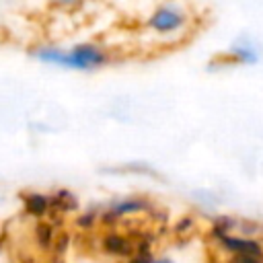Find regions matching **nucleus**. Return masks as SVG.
Returning <instances> with one entry per match:
<instances>
[{
	"instance_id": "1",
	"label": "nucleus",
	"mask_w": 263,
	"mask_h": 263,
	"mask_svg": "<svg viewBox=\"0 0 263 263\" xmlns=\"http://www.w3.org/2000/svg\"><path fill=\"white\" fill-rule=\"evenodd\" d=\"M31 53L35 60L43 64L66 68V70H76V72L99 70V68H105L113 60L111 49L97 41H78L72 45L39 43L31 49Z\"/></svg>"
},
{
	"instance_id": "2",
	"label": "nucleus",
	"mask_w": 263,
	"mask_h": 263,
	"mask_svg": "<svg viewBox=\"0 0 263 263\" xmlns=\"http://www.w3.org/2000/svg\"><path fill=\"white\" fill-rule=\"evenodd\" d=\"M193 14L185 4H156L144 18V27L160 39H177L191 31Z\"/></svg>"
},
{
	"instance_id": "3",
	"label": "nucleus",
	"mask_w": 263,
	"mask_h": 263,
	"mask_svg": "<svg viewBox=\"0 0 263 263\" xmlns=\"http://www.w3.org/2000/svg\"><path fill=\"white\" fill-rule=\"evenodd\" d=\"M150 210H152V201L148 197H142V195L119 197V199H113L105 208L99 210V224L113 228L123 218H129V216L142 214V212H150Z\"/></svg>"
},
{
	"instance_id": "4",
	"label": "nucleus",
	"mask_w": 263,
	"mask_h": 263,
	"mask_svg": "<svg viewBox=\"0 0 263 263\" xmlns=\"http://www.w3.org/2000/svg\"><path fill=\"white\" fill-rule=\"evenodd\" d=\"M216 247L226 255V257H263V240L257 236H247L240 232H228L218 238H214Z\"/></svg>"
},
{
	"instance_id": "5",
	"label": "nucleus",
	"mask_w": 263,
	"mask_h": 263,
	"mask_svg": "<svg viewBox=\"0 0 263 263\" xmlns=\"http://www.w3.org/2000/svg\"><path fill=\"white\" fill-rule=\"evenodd\" d=\"M99 249L105 253V255H109V257H113V259H129V257H134L136 255V242L127 236V234H123V232H119V230H113V228H107L103 234H101V238H99Z\"/></svg>"
},
{
	"instance_id": "6",
	"label": "nucleus",
	"mask_w": 263,
	"mask_h": 263,
	"mask_svg": "<svg viewBox=\"0 0 263 263\" xmlns=\"http://www.w3.org/2000/svg\"><path fill=\"white\" fill-rule=\"evenodd\" d=\"M18 197H21V203H23V214L33 218L35 222H41V220H45L47 216L53 214L49 193L29 189V191H23Z\"/></svg>"
},
{
	"instance_id": "7",
	"label": "nucleus",
	"mask_w": 263,
	"mask_h": 263,
	"mask_svg": "<svg viewBox=\"0 0 263 263\" xmlns=\"http://www.w3.org/2000/svg\"><path fill=\"white\" fill-rule=\"evenodd\" d=\"M228 55L232 58V62H236V64H247V66H249V64L259 62V47H257L251 39L240 37V39H236V41L230 45Z\"/></svg>"
},
{
	"instance_id": "8",
	"label": "nucleus",
	"mask_w": 263,
	"mask_h": 263,
	"mask_svg": "<svg viewBox=\"0 0 263 263\" xmlns=\"http://www.w3.org/2000/svg\"><path fill=\"white\" fill-rule=\"evenodd\" d=\"M49 197H51V212H53V214L66 216V214H74V212H78V208H80L78 197H76L70 189H64V187L51 191Z\"/></svg>"
},
{
	"instance_id": "9",
	"label": "nucleus",
	"mask_w": 263,
	"mask_h": 263,
	"mask_svg": "<svg viewBox=\"0 0 263 263\" xmlns=\"http://www.w3.org/2000/svg\"><path fill=\"white\" fill-rule=\"evenodd\" d=\"M58 230H55V224L49 222V220H41V222H35L33 226V240L35 245L41 249V251H53V245L58 240Z\"/></svg>"
},
{
	"instance_id": "10",
	"label": "nucleus",
	"mask_w": 263,
	"mask_h": 263,
	"mask_svg": "<svg viewBox=\"0 0 263 263\" xmlns=\"http://www.w3.org/2000/svg\"><path fill=\"white\" fill-rule=\"evenodd\" d=\"M127 263H175L171 257L164 255H154V253H136L134 257L127 259Z\"/></svg>"
},
{
	"instance_id": "11",
	"label": "nucleus",
	"mask_w": 263,
	"mask_h": 263,
	"mask_svg": "<svg viewBox=\"0 0 263 263\" xmlns=\"http://www.w3.org/2000/svg\"><path fill=\"white\" fill-rule=\"evenodd\" d=\"M95 224H99V210H86V212H80L76 216V226L82 230H88Z\"/></svg>"
},
{
	"instance_id": "12",
	"label": "nucleus",
	"mask_w": 263,
	"mask_h": 263,
	"mask_svg": "<svg viewBox=\"0 0 263 263\" xmlns=\"http://www.w3.org/2000/svg\"><path fill=\"white\" fill-rule=\"evenodd\" d=\"M175 230H177V232H193V230H195V220H193L191 216H183V218L177 220Z\"/></svg>"
},
{
	"instance_id": "13",
	"label": "nucleus",
	"mask_w": 263,
	"mask_h": 263,
	"mask_svg": "<svg viewBox=\"0 0 263 263\" xmlns=\"http://www.w3.org/2000/svg\"><path fill=\"white\" fill-rule=\"evenodd\" d=\"M224 263H263V257H247V255H238V257H226Z\"/></svg>"
}]
</instances>
